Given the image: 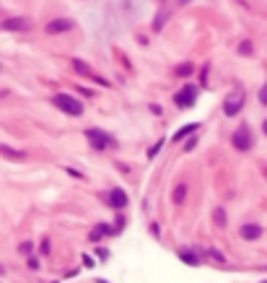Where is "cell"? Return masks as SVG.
<instances>
[{"label":"cell","instance_id":"cell-1","mask_svg":"<svg viewBox=\"0 0 267 283\" xmlns=\"http://www.w3.org/2000/svg\"><path fill=\"white\" fill-rule=\"evenodd\" d=\"M52 101H55V107L60 112L70 115V117H81L83 115V101L78 96H73V94H55Z\"/></svg>","mask_w":267,"mask_h":283},{"label":"cell","instance_id":"cell-2","mask_svg":"<svg viewBox=\"0 0 267 283\" xmlns=\"http://www.w3.org/2000/svg\"><path fill=\"white\" fill-rule=\"evenodd\" d=\"M86 140L91 143V148H96V151H104V148H117L115 135L104 133V130H99V127H88V130H86Z\"/></svg>","mask_w":267,"mask_h":283},{"label":"cell","instance_id":"cell-3","mask_svg":"<svg viewBox=\"0 0 267 283\" xmlns=\"http://www.w3.org/2000/svg\"><path fill=\"white\" fill-rule=\"evenodd\" d=\"M231 143L236 151H249L254 146V135H252V127L247 122H241L236 130H234V135H231Z\"/></svg>","mask_w":267,"mask_h":283},{"label":"cell","instance_id":"cell-4","mask_svg":"<svg viewBox=\"0 0 267 283\" xmlns=\"http://www.w3.org/2000/svg\"><path fill=\"white\" fill-rule=\"evenodd\" d=\"M244 99H247V94H244L241 86H236V89L226 96V101H223V112H226L228 117H236V115L241 112V107H244Z\"/></svg>","mask_w":267,"mask_h":283},{"label":"cell","instance_id":"cell-5","mask_svg":"<svg viewBox=\"0 0 267 283\" xmlns=\"http://www.w3.org/2000/svg\"><path fill=\"white\" fill-rule=\"evenodd\" d=\"M197 94H200V89L195 83H184L179 91L174 94V101H176V107L179 110H187V107H192L195 101H197Z\"/></svg>","mask_w":267,"mask_h":283},{"label":"cell","instance_id":"cell-6","mask_svg":"<svg viewBox=\"0 0 267 283\" xmlns=\"http://www.w3.org/2000/svg\"><path fill=\"white\" fill-rule=\"evenodd\" d=\"M29 26H31V21L26 16H13L0 24V31H29Z\"/></svg>","mask_w":267,"mask_h":283},{"label":"cell","instance_id":"cell-7","mask_svg":"<svg viewBox=\"0 0 267 283\" xmlns=\"http://www.w3.org/2000/svg\"><path fill=\"white\" fill-rule=\"evenodd\" d=\"M73 68H75V73H81V76H86V78H91V81H94V83H99V86H109V81H106V78H101L99 73H94V70L88 68V65H86L83 60H78V57L73 60Z\"/></svg>","mask_w":267,"mask_h":283},{"label":"cell","instance_id":"cell-8","mask_svg":"<svg viewBox=\"0 0 267 283\" xmlns=\"http://www.w3.org/2000/svg\"><path fill=\"white\" fill-rule=\"evenodd\" d=\"M109 205H112L115 210L127 208V192L122 187H112V190H109Z\"/></svg>","mask_w":267,"mask_h":283},{"label":"cell","instance_id":"cell-9","mask_svg":"<svg viewBox=\"0 0 267 283\" xmlns=\"http://www.w3.org/2000/svg\"><path fill=\"white\" fill-rule=\"evenodd\" d=\"M73 29V21L70 18H55V21H50L47 26H44V31L47 34H65V31H70Z\"/></svg>","mask_w":267,"mask_h":283},{"label":"cell","instance_id":"cell-10","mask_svg":"<svg viewBox=\"0 0 267 283\" xmlns=\"http://www.w3.org/2000/svg\"><path fill=\"white\" fill-rule=\"evenodd\" d=\"M239 234H241V239L252 242V239H259V236H262V226H257V224H244Z\"/></svg>","mask_w":267,"mask_h":283},{"label":"cell","instance_id":"cell-11","mask_svg":"<svg viewBox=\"0 0 267 283\" xmlns=\"http://www.w3.org/2000/svg\"><path fill=\"white\" fill-rule=\"evenodd\" d=\"M106 234H109V226L106 224H96L91 231H88V239H91V242H99V239L106 236Z\"/></svg>","mask_w":267,"mask_h":283},{"label":"cell","instance_id":"cell-12","mask_svg":"<svg viewBox=\"0 0 267 283\" xmlns=\"http://www.w3.org/2000/svg\"><path fill=\"white\" fill-rule=\"evenodd\" d=\"M184 200H187V185L179 182V185L174 187V203H176V205H182Z\"/></svg>","mask_w":267,"mask_h":283},{"label":"cell","instance_id":"cell-13","mask_svg":"<svg viewBox=\"0 0 267 283\" xmlns=\"http://www.w3.org/2000/svg\"><path fill=\"white\" fill-rule=\"evenodd\" d=\"M197 122H192V125H184L182 130H176V133H174V140H182V138H187V135H192V133H197Z\"/></svg>","mask_w":267,"mask_h":283},{"label":"cell","instance_id":"cell-14","mask_svg":"<svg viewBox=\"0 0 267 283\" xmlns=\"http://www.w3.org/2000/svg\"><path fill=\"white\" fill-rule=\"evenodd\" d=\"M166 21H169V11H164V8H161L159 13H156V21H153V31H161Z\"/></svg>","mask_w":267,"mask_h":283},{"label":"cell","instance_id":"cell-15","mask_svg":"<svg viewBox=\"0 0 267 283\" xmlns=\"http://www.w3.org/2000/svg\"><path fill=\"white\" fill-rule=\"evenodd\" d=\"M192 70H195V68H192V62H182V65H176V68H174V73L179 76V78H189Z\"/></svg>","mask_w":267,"mask_h":283},{"label":"cell","instance_id":"cell-16","mask_svg":"<svg viewBox=\"0 0 267 283\" xmlns=\"http://www.w3.org/2000/svg\"><path fill=\"white\" fill-rule=\"evenodd\" d=\"M0 154H3V156H8V159H13V161L24 159V154H21V151H13V148H8V146H3V143H0Z\"/></svg>","mask_w":267,"mask_h":283},{"label":"cell","instance_id":"cell-17","mask_svg":"<svg viewBox=\"0 0 267 283\" xmlns=\"http://www.w3.org/2000/svg\"><path fill=\"white\" fill-rule=\"evenodd\" d=\"M179 260H182V263H187V265H192V268H197V265H200V257H197L195 252H182V255H179Z\"/></svg>","mask_w":267,"mask_h":283},{"label":"cell","instance_id":"cell-18","mask_svg":"<svg viewBox=\"0 0 267 283\" xmlns=\"http://www.w3.org/2000/svg\"><path fill=\"white\" fill-rule=\"evenodd\" d=\"M254 52V47H252V42L249 39H244L241 45H239V55H252Z\"/></svg>","mask_w":267,"mask_h":283},{"label":"cell","instance_id":"cell-19","mask_svg":"<svg viewBox=\"0 0 267 283\" xmlns=\"http://www.w3.org/2000/svg\"><path fill=\"white\" fill-rule=\"evenodd\" d=\"M205 255H208V257H213V260H215V263H220V265H223V263H226V257H223V255H220V252H218L215 247H210V250H208Z\"/></svg>","mask_w":267,"mask_h":283},{"label":"cell","instance_id":"cell-20","mask_svg":"<svg viewBox=\"0 0 267 283\" xmlns=\"http://www.w3.org/2000/svg\"><path fill=\"white\" fill-rule=\"evenodd\" d=\"M213 219H215V224H218V226H226V213H223V208H215Z\"/></svg>","mask_w":267,"mask_h":283},{"label":"cell","instance_id":"cell-21","mask_svg":"<svg viewBox=\"0 0 267 283\" xmlns=\"http://www.w3.org/2000/svg\"><path fill=\"white\" fill-rule=\"evenodd\" d=\"M259 104H262V107H267V83L259 89Z\"/></svg>","mask_w":267,"mask_h":283},{"label":"cell","instance_id":"cell-22","mask_svg":"<svg viewBox=\"0 0 267 283\" xmlns=\"http://www.w3.org/2000/svg\"><path fill=\"white\" fill-rule=\"evenodd\" d=\"M18 252H21V255H29V252H31V242H24V244L18 247Z\"/></svg>","mask_w":267,"mask_h":283},{"label":"cell","instance_id":"cell-23","mask_svg":"<svg viewBox=\"0 0 267 283\" xmlns=\"http://www.w3.org/2000/svg\"><path fill=\"white\" fill-rule=\"evenodd\" d=\"M195 143H197V140H195V138H189V143L184 146V151H192V148H195Z\"/></svg>","mask_w":267,"mask_h":283},{"label":"cell","instance_id":"cell-24","mask_svg":"<svg viewBox=\"0 0 267 283\" xmlns=\"http://www.w3.org/2000/svg\"><path fill=\"white\" fill-rule=\"evenodd\" d=\"M176 3H179V6H187V3H192V0H176Z\"/></svg>","mask_w":267,"mask_h":283},{"label":"cell","instance_id":"cell-25","mask_svg":"<svg viewBox=\"0 0 267 283\" xmlns=\"http://www.w3.org/2000/svg\"><path fill=\"white\" fill-rule=\"evenodd\" d=\"M262 130H264V135H267V120H264V122H262Z\"/></svg>","mask_w":267,"mask_h":283},{"label":"cell","instance_id":"cell-26","mask_svg":"<svg viewBox=\"0 0 267 283\" xmlns=\"http://www.w3.org/2000/svg\"><path fill=\"white\" fill-rule=\"evenodd\" d=\"M0 96H6V91H0Z\"/></svg>","mask_w":267,"mask_h":283},{"label":"cell","instance_id":"cell-27","mask_svg":"<svg viewBox=\"0 0 267 283\" xmlns=\"http://www.w3.org/2000/svg\"><path fill=\"white\" fill-rule=\"evenodd\" d=\"M0 273H3V265H0Z\"/></svg>","mask_w":267,"mask_h":283},{"label":"cell","instance_id":"cell-28","mask_svg":"<svg viewBox=\"0 0 267 283\" xmlns=\"http://www.w3.org/2000/svg\"><path fill=\"white\" fill-rule=\"evenodd\" d=\"M99 283H106V280H99Z\"/></svg>","mask_w":267,"mask_h":283}]
</instances>
